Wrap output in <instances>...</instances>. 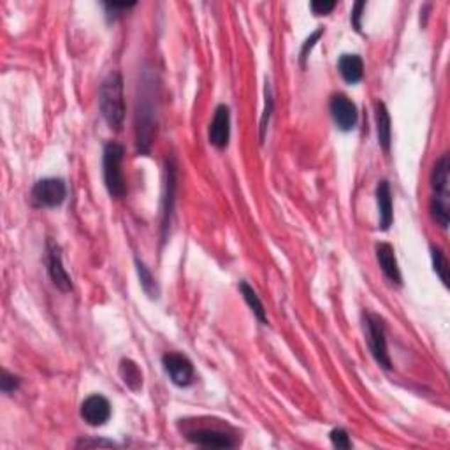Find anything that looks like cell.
I'll list each match as a JSON object with an SVG mask.
<instances>
[{
  "label": "cell",
  "instance_id": "obj_8",
  "mask_svg": "<svg viewBox=\"0 0 450 450\" xmlns=\"http://www.w3.org/2000/svg\"><path fill=\"white\" fill-rule=\"evenodd\" d=\"M81 417L90 426H104L111 417V405L101 394H92L81 403Z\"/></svg>",
  "mask_w": 450,
  "mask_h": 450
},
{
  "label": "cell",
  "instance_id": "obj_17",
  "mask_svg": "<svg viewBox=\"0 0 450 450\" xmlns=\"http://www.w3.org/2000/svg\"><path fill=\"white\" fill-rule=\"evenodd\" d=\"M120 376L121 380H124L125 385L128 387L131 390H134V393H138V390H141L143 387V373L141 370H139L138 364L134 363L132 359H121L120 361Z\"/></svg>",
  "mask_w": 450,
  "mask_h": 450
},
{
  "label": "cell",
  "instance_id": "obj_12",
  "mask_svg": "<svg viewBox=\"0 0 450 450\" xmlns=\"http://www.w3.org/2000/svg\"><path fill=\"white\" fill-rule=\"evenodd\" d=\"M376 260H378L383 275H385L393 283L401 285L400 265H397V259L396 256H394V248L389 243H378V245H376Z\"/></svg>",
  "mask_w": 450,
  "mask_h": 450
},
{
  "label": "cell",
  "instance_id": "obj_7",
  "mask_svg": "<svg viewBox=\"0 0 450 450\" xmlns=\"http://www.w3.org/2000/svg\"><path fill=\"white\" fill-rule=\"evenodd\" d=\"M187 438L192 444L209 449H234L238 447L239 444V441L236 440L234 437H231V434L219 429H209V427L190 431V433L187 434Z\"/></svg>",
  "mask_w": 450,
  "mask_h": 450
},
{
  "label": "cell",
  "instance_id": "obj_1",
  "mask_svg": "<svg viewBox=\"0 0 450 450\" xmlns=\"http://www.w3.org/2000/svg\"><path fill=\"white\" fill-rule=\"evenodd\" d=\"M99 106L106 124L114 131H120L125 120L124 77L120 72H113L102 81L101 92H99Z\"/></svg>",
  "mask_w": 450,
  "mask_h": 450
},
{
  "label": "cell",
  "instance_id": "obj_14",
  "mask_svg": "<svg viewBox=\"0 0 450 450\" xmlns=\"http://www.w3.org/2000/svg\"><path fill=\"white\" fill-rule=\"evenodd\" d=\"M338 71L346 83H359L364 76V62L359 55H341L338 60Z\"/></svg>",
  "mask_w": 450,
  "mask_h": 450
},
{
  "label": "cell",
  "instance_id": "obj_5",
  "mask_svg": "<svg viewBox=\"0 0 450 450\" xmlns=\"http://www.w3.org/2000/svg\"><path fill=\"white\" fill-rule=\"evenodd\" d=\"M165 373L169 375L171 382L178 387H188L194 382V364L187 356L178 352H168L162 357Z\"/></svg>",
  "mask_w": 450,
  "mask_h": 450
},
{
  "label": "cell",
  "instance_id": "obj_11",
  "mask_svg": "<svg viewBox=\"0 0 450 450\" xmlns=\"http://www.w3.org/2000/svg\"><path fill=\"white\" fill-rule=\"evenodd\" d=\"M176 194V164L175 158H168L165 162V185H164V208H162V229L168 231L171 222L172 206H175Z\"/></svg>",
  "mask_w": 450,
  "mask_h": 450
},
{
  "label": "cell",
  "instance_id": "obj_10",
  "mask_svg": "<svg viewBox=\"0 0 450 450\" xmlns=\"http://www.w3.org/2000/svg\"><path fill=\"white\" fill-rule=\"evenodd\" d=\"M48 273H50L51 282H53V285L57 287L58 290H62V292L72 290L71 276H69L64 264H62L60 248H58V245H55L53 241H48Z\"/></svg>",
  "mask_w": 450,
  "mask_h": 450
},
{
  "label": "cell",
  "instance_id": "obj_24",
  "mask_svg": "<svg viewBox=\"0 0 450 450\" xmlns=\"http://www.w3.org/2000/svg\"><path fill=\"white\" fill-rule=\"evenodd\" d=\"M329 437L336 449H352V441H350L349 433L345 429H341V427H336V429L331 431Z\"/></svg>",
  "mask_w": 450,
  "mask_h": 450
},
{
  "label": "cell",
  "instance_id": "obj_19",
  "mask_svg": "<svg viewBox=\"0 0 450 450\" xmlns=\"http://www.w3.org/2000/svg\"><path fill=\"white\" fill-rule=\"evenodd\" d=\"M429 212L434 222H437L445 231V229L449 227V220H450L449 195H434L429 202Z\"/></svg>",
  "mask_w": 450,
  "mask_h": 450
},
{
  "label": "cell",
  "instance_id": "obj_16",
  "mask_svg": "<svg viewBox=\"0 0 450 450\" xmlns=\"http://www.w3.org/2000/svg\"><path fill=\"white\" fill-rule=\"evenodd\" d=\"M450 185V160L449 155H444L440 160L434 164L433 172H431V187L437 192V195H449Z\"/></svg>",
  "mask_w": 450,
  "mask_h": 450
},
{
  "label": "cell",
  "instance_id": "obj_2",
  "mask_svg": "<svg viewBox=\"0 0 450 450\" xmlns=\"http://www.w3.org/2000/svg\"><path fill=\"white\" fill-rule=\"evenodd\" d=\"M121 160H124V146L118 143L106 145L104 155H102V171H104L106 188L114 199L124 197L127 192L125 176L121 171Z\"/></svg>",
  "mask_w": 450,
  "mask_h": 450
},
{
  "label": "cell",
  "instance_id": "obj_13",
  "mask_svg": "<svg viewBox=\"0 0 450 450\" xmlns=\"http://www.w3.org/2000/svg\"><path fill=\"white\" fill-rule=\"evenodd\" d=\"M376 202H378L380 213V231H389V227L394 222L393 212V194H390L389 182L382 180L376 187Z\"/></svg>",
  "mask_w": 450,
  "mask_h": 450
},
{
  "label": "cell",
  "instance_id": "obj_4",
  "mask_svg": "<svg viewBox=\"0 0 450 450\" xmlns=\"http://www.w3.org/2000/svg\"><path fill=\"white\" fill-rule=\"evenodd\" d=\"M65 195L67 187L60 178L39 180L31 192L32 204L38 208H57L65 201Z\"/></svg>",
  "mask_w": 450,
  "mask_h": 450
},
{
  "label": "cell",
  "instance_id": "obj_21",
  "mask_svg": "<svg viewBox=\"0 0 450 450\" xmlns=\"http://www.w3.org/2000/svg\"><path fill=\"white\" fill-rule=\"evenodd\" d=\"M431 259H433L434 273L440 276L444 285L449 287V263H447V257H445V253L441 252L440 246L431 245Z\"/></svg>",
  "mask_w": 450,
  "mask_h": 450
},
{
  "label": "cell",
  "instance_id": "obj_28",
  "mask_svg": "<svg viewBox=\"0 0 450 450\" xmlns=\"http://www.w3.org/2000/svg\"><path fill=\"white\" fill-rule=\"evenodd\" d=\"M108 11H127L136 6V2H106L104 4Z\"/></svg>",
  "mask_w": 450,
  "mask_h": 450
},
{
  "label": "cell",
  "instance_id": "obj_9",
  "mask_svg": "<svg viewBox=\"0 0 450 450\" xmlns=\"http://www.w3.org/2000/svg\"><path fill=\"white\" fill-rule=\"evenodd\" d=\"M208 139L215 148H227L229 139H231V111L225 104L216 106L215 116H213L212 125H209Z\"/></svg>",
  "mask_w": 450,
  "mask_h": 450
},
{
  "label": "cell",
  "instance_id": "obj_20",
  "mask_svg": "<svg viewBox=\"0 0 450 450\" xmlns=\"http://www.w3.org/2000/svg\"><path fill=\"white\" fill-rule=\"evenodd\" d=\"M136 269H138V276H139V282H141L143 290L148 294V297H151V300L158 297V292H160V290H158L157 280L153 278V275H151L150 269L146 268L145 263H141L139 259H136Z\"/></svg>",
  "mask_w": 450,
  "mask_h": 450
},
{
  "label": "cell",
  "instance_id": "obj_26",
  "mask_svg": "<svg viewBox=\"0 0 450 450\" xmlns=\"http://www.w3.org/2000/svg\"><path fill=\"white\" fill-rule=\"evenodd\" d=\"M309 7H312L313 14L322 16V14H329L336 7V2L334 0H313L309 2Z\"/></svg>",
  "mask_w": 450,
  "mask_h": 450
},
{
  "label": "cell",
  "instance_id": "obj_25",
  "mask_svg": "<svg viewBox=\"0 0 450 450\" xmlns=\"http://www.w3.org/2000/svg\"><path fill=\"white\" fill-rule=\"evenodd\" d=\"M322 34H324V28H319V31L313 32V34L309 35V38L304 40V44H302V48H301V55H300V57H301V65H302V67H304L306 58H308V53H309V51L313 50V46H315L317 40H319L320 38H322Z\"/></svg>",
  "mask_w": 450,
  "mask_h": 450
},
{
  "label": "cell",
  "instance_id": "obj_6",
  "mask_svg": "<svg viewBox=\"0 0 450 450\" xmlns=\"http://www.w3.org/2000/svg\"><path fill=\"white\" fill-rule=\"evenodd\" d=\"M329 109H331V116H333L334 125H336L339 131L349 132L356 127L359 113H357V106L353 104L346 95L343 94L333 95L329 102Z\"/></svg>",
  "mask_w": 450,
  "mask_h": 450
},
{
  "label": "cell",
  "instance_id": "obj_15",
  "mask_svg": "<svg viewBox=\"0 0 450 450\" xmlns=\"http://www.w3.org/2000/svg\"><path fill=\"white\" fill-rule=\"evenodd\" d=\"M375 118H376V136H378V145L382 146L383 151H389L393 131H390V114L389 111H387V106L383 104V102H376Z\"/></svg>",
  "mask_w": 450,
  "mask_h": 450
},
{
  "label": "cell",
  "instance_id": "obj_18",
  "mask_svg": "<svg viewBox=\"0 0 450 450\" xmlns=\"http://www.w3.org/2000/svg\"><path fill=\"white\" fill-rule=\"evenodd\" d=\"M239 292H241L243 300L246 301V304H248L250 309L253 312L256 319L259 320L260 324H268V317H265L264 304H263V301H260V297L257 296L256 290H253L246 282H241L239 283Z\"/></svg>",
  "mask_w": 450,
  "mask_h": 450
},
{
  "label": "cell",
  "instance_id": "obj_3",
  "mask_svg": "<svg viewBox=\"0 0 450 450\" xmlns=\"http://www.w3.org/2000/svg\"><path fill=\"white\" fill-rule=\"evenodd\" d=\"M364 324H366L368 345H370L371 356L375 357V361L383 370H390L393 368V361H390L389 352H387L385 324H383V319L380 315H376V313H366L364 315Z\"/></svg>",
  "mask_w": 450,
  "mask_h": 450
},
{
  "label": "cell",
  "instance_id": "obj_27",
  "mask_svg": "<svg viewBox=\"0 0 450 450\" xmlns=\"http://www.w3.org/2000/svg\"><path fill=\"white\" fill-rule=\"evenodd\" d=\"M366 7V2L359 0V2L353 4V9H352V25L357 32H361L363 25H361V18H363V11Z\"/></svg>",
  "mask_w": 450,
  "mask_h": 450
},
{
  "label": "cell",
  "instance_id": "obj_22",
  "mask_svg": "<svg viewBox=\"0 0 450 450\" xmlns=\"http://www.w3.org/2000/svg\"><path fill=\"white\" fill-rule=\"evenodd\" d=\"M273 106H275V102H273L271 87H269V83H265V108H264L263 118H260V141L263 143L265 139V131H268L269 118H271V113H273Z\"/></svg>",
  "mask_w": 450,
  "mask_h": 450
},
{
  "label": "cell",
  "instance_id": "obj_23",
  "mask_svg": "<svg viewBox=\"0 0 450 450\" xmlns=\"http://www.w3.org/2000/svg\"><path fill=\"white\" fill-rule=\"evenodd\" d=\"M18 387H20V378L4 370L2 375H0V389H2V393L11 394L14 390H18Z\"/></svg>",
  "mask_w": 450,
  "mask_h": 450
}]
</instances>
